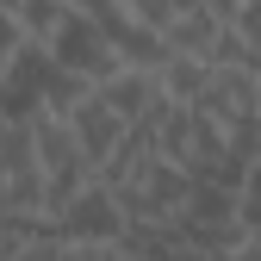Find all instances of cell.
<instances>
[{
	"instance_id": "cell-1",
	"label": "cell",
	"mask_w": 261,
	"mask_h": 261,
	"mask_svg": "<svg viewBox=\"0 0 261 261\" xmlns=\"http://www.w3.org/2000/svg\"><path fill=\"white\" fill-rule=\"evenodd\" d=\"M44 56L56 62L62 75L87 81V87H100V81L118 69V56H112V44H106V31L93 25V19H81V13H69V19H62V31L44 44Z\"/></svg>"
},
{
	"instance_id": "cell-2",
	"label": "cell",
	"mask_w": 261,
	"mask_h": 261,
	"mask_svg": "<svg viewBox=\"0 0 261 261\" xmlns=\"http://www.w3.org/2000/svg\"><path fill=\"white\" fill-rule=\"evenodd\" d=\"M50 56L38 44H19L7 56V69H0V118L7 124H25V118H38L44 112V87H50Z\"/></svg>"
},
{
	"instance_id": "cell-3",
	"label": "cell",
	"mask_w": 261,
	"mask_h": 261,
	"mask_svg": "<svg viewBox=\"0 0 261 261\" xmlns=\"http://www.w3.org/2000/svg\"><path fill=\"white\" fill-rule=\"evenodd\" d=\"M19 212H44V174L31 162L25 124H7V137H0V218H19Z\"/></svg>"
},
{
	"instance_id": "cell-4",
	"label": "cell",
	"mask_w": 261,
	"mask_h": 261,
	"mask_svg": "<svg viewBox=\"0 0 261 261\" xmlns=\"http://www.w3.org/2000/svg\"><path fill=\"white\" fill-rule=\"evenodd\" d=\"M193 112H199L205 124H218V130L249 118V112H261V75H249V69H212L205 87H199V100H193Z\"/></svg>"
},
{
	"instance_id": "cell-5",
	"label": "cell",
	"mask_w": 261,
	"mask_h": 261,
	"mask_svg": "<svg viewBox=\"0 0 261 261\" xmlns=\"http://www.w3.org/2000/svg\"><path fill=\"white\" fill-rule=\"evenodd\" d=\"M93 93H100V106H106L124 130L143 124V118H155L162 106H168V100H162V87H155V75H143V69H112Z\"/></svg>"
},
{
	"instance_id": "cell-6",
	"label": "cell",
	"mask_w": 261,
	"mask_h": 261,
	"mask_svg": "<svg viewBox=\"0 0 261 261\" xmlns=\"http://www.w3.org/2000/svg\"><path fill=\"white\" fill-rule=\"evenodd\" d=\"M56 230H62V243H112L118 230H124V218H118V205H112V193L93 180L81 199H69L56 212Z\"/></svg>"
},
{
	"instance_id": "cell-7",
	"label": "cell",
	"mask_w": 261,
	"mask_h": 261,
	"mask_svg": "<svg viewBox=\"0 0 261 261\" xmlns=\"http://www.w3.org/2000/svg\"><path fill=\"white\" fill-rule=\"evenodd\" d=\"M62 124H69V137H75V149H81V162H87L93 174H100L106 162H112V149L124 143V124L100 106V93H87L75 112H62Z\"/></svg>"
},
{
	"instance_id": "cell-8",
	"label": "cell",
	"mask_w": 261,
	"mask_h": 261,
	"mask_svg": "<svg viewBox=\"0 0 261 261\" xmlns=\"http://www.w3.org/2000/svg\"><path fill=\"white\" fill-rule=\"evenodd\" d=\"M224 25H230V19H218L205 0H199V7H187L180 19H168V25H162V44H168V56L205 62V56H212V44L224 38Z\"/></svg>"
},
{
	"instance_id": "cell-9",
	"label": "cell",
	"mask_w": 261,
	"mask_h": 261,
	"mask_svg": "<svg viewBox=\"0 0 261 261\" xmlns=\"http://www.w3.org/2000/svg\"><path fill=\"white\" fill-rule=\"evenodd\" d=\"M62 19H69V7H62V0H19V7H13V31H19V44H38V50L62 31Z\"/></svg>"
},
{
	"instance_id": "cell-10",
	"label": "cell",
	"mask_w": 261,
	"mask_h": 261,
	"mask_svg": "<svg viewBox=\"0 0 261 261\" xmlns=\"http://www.w3.org/2000/svg\"><path fill=\"white\" fill-rule=\"evenodd\" d=\"M205 75H212L205 62H187V56H168V62L155 69V87H162V100H168V106H187V112H193V100H199Z\"/></svg>"
},
{
	"instance_id": "cell-11",
	"label": "cell",
	"mask_w": 261,
	"mask_h": 261,
	"mask_svg": "<svg viewBox=\"0 0 261 261\" xmlns=\"http://www.w3.org/2000/svg\"><path fill=\"white\" fill-rule=\"evenodd\" d=\"M224 149H230L237 168L261 162V112H249V118H237V124H224Z\"/></svg>"
},
{
	"instance_id": "cell-12",
	"label": "cell",
	"mask_w": 261,
	"mask_h": 261,
	"mask_svg": "<svg viewBox=\"0 0 261 261\" xmlns=\"http://www.w3.org/2000/svg\"><path fill=\"white\" fill-rule=\"evenodd\" d=\"M187 7H199V0H118V13L137 19V25H149V31H162L168 19H180Z\"/></svg>"
},
{
	"instance_id": "cell-13",
	"label": "cell",
	"mask_w": 261,
	"mask_h": 261,
	"mask_svg": "<svg viewBox=\"0 0 261 261\" xmlns=\"http://www.w3.org/2000/svg\"><path fill=\"white\" fill-rule=\"evenodd\" d=\"M19 50V31H13V19L7 13H0V69H7V56Z\"/></svg>"
},
{
	"instance_id": "cell-14",
	"label": "cell",
	"mask_w": 261,
	"mask_h": 261,
	"mask_svg": "<svg viewBox=\"0 0 261 261\" xmlns=\"http://www.w3.org/2000/svg\"><path fill=\"white\" fill-rule=\"evenodd\" d=\"M218 261H261V243H255V237H243L230 255H218Z\"/></svg>"
},
{
	"instance_id": "cell-15",
	"label": "cell",
	"mask_w": 261,
	"mask_h": 261,
	"mask_svg": "<svg viewBox=\"0 0 261 261\" xmlns=\"http://www.w3.org/2000/svg\"><path fill=\"white\" fill-rule=\"evenodd\" d=\"M62 7H69V0H62Z\"/></svg>"
}]
</instances>
